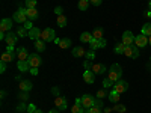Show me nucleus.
<instances>
[{
  "mask_svg": "<svg viewBox=\"0 0 151 113\" xmlns=\"http://www.w3.org/2000/svg\"><path fill=\"white\" fill-rule=\"evenodd\" d=\"M101 44H103V48H104V47H106V45H107V41H106V39H104V38H103V39H101Z\"/></svg>",
  "mask_w": 151,
  "mask_h": 113,
  "instance_id": "obj_53",
  "label": "nucleus"
},
{
  "mask_svg": "<svg viewBox=\"0 0 151 113\" xmlns=\"http://www.w3.org/2000/svg\"><path fill=\"white\" fill-rule=\"evenodd\" d=\"M17 112H21V113H23V112H27V104L24 103V101H21V103L17 106Z\"/></svg>",
  "mask_w": 151,
  "mask_h": 113,
  "instance_id": "obj_35",
  "label": "nucleus"
},
{
  "mask_svg": "<svg viewBox=\"0 0 151 113\" xmlns=\"http://www.w3.org/2000/svg\"><path fill=\"white\" fill-rule=\"evenodd\" d=\"M35 48L38 51H45V41H42V39L35 41Z\"/></svg>",
  "mask_w": 151,
  "mask_h": 113,
  "instance_id": "obj_27",
  "label": "nucleus"
},
{
  "mask_svg": "<svg viewBox=\"0 0 151 113\" xmlns=\"http://www.w3.org/2000/svg\"><path fill=\"white\" fill-rule=\"evenodd\" d=\"M107 98H109V101H110V103H113V104H116V103H119V98H121V94H119V92H116L115 89H113V91H110V92H109Z\"/></svg>",
  "mask_w": 151,
  "mask_h": 113,
  "instance_id": "obj_18",
  "label": "nucleus"
},
{
  "mask_svg": "<svg viewBox=\"0 0 151 113\" xmlns=\"http://www.w3.org/2000/svg\"><path fill=\"white\" fill-rule=\"evenodd\" d=\"M17 68L21 71V72H26V71H30V65L27 60H18L17 62Z\"/></svg>",
  "mask_w": 151,
  "mask_h": 113,
  "instance_id": "obj_21",
  "label": "nucleus"
},
{
  "mask_svg": "<svg viewBox=\"0 0 151 113\" xmlns=\"http://www.w3.org/2000/svg\"><path fill=\"white\" fill-rule=\"evenodd\" d=\"M83 106H82V99L80 98H76V103L71 107V113H83Z\"/></svg>",
  "mask_w": 151,
  "mask_h": 113,
  "instance_id": "obj_17",
  "label": "nucleus"
},
{
  "mask_svg": "<svg viewBox=\"0 0 151 113\" xmlns=\"http://www.w3.org/2000/svg\"><path fill=\"white\" fill-rule=\"evenodd\" d=\"M18 86H20L21 92H30L32 91V82H29V80H21Z\"/></svg>",
  "mask_w": 151,
  "mask_h": 113,
  "instance_id": "obj_20",
  "label": "nucleus"
},
{
  "mask_svg": "<svg viewBox=\"0 0 151 113\" xmlns=\"http://www.w3.org/2000/svg\"><path fill=\"white\" fill-rule=\"evenodd\" d=\"M60 41H62L60 38H55V44H58V45H59V44H60Z\"/></svg>",
  "mask_w": 151,
  "mask_h": 113,
  "instance_id": "obj_52",
  "label": "nucleus"
},
{
  "mask_svg": "<svg viewBox=\"0 0 151 113\" xmlns=\"http://www.w3.org/2000/svg\"><path fill=\"white\" fill-rule=\"evenodd\" d=\"M113 110H115V112H118V113H124L125 110H127V107H125V106H122V104H118V103H116V106L113 107Z\"/></svg>",
  "mask_w": 151,
  "mask_h": 113,
  "instance_id": "obj_36",
  "label": "nucleus"
},
{
  "mask_svg": "<svg viewBox=\"0 0 151 113\" xmlns=\"http://www.w3.org/2000/svg\"><path fill=\"white\" fill-rule=\"evenodd\" d=\"M147 44H148V36H145V35L141 33L139 36L134 38V45H137L139 48H141V47H145Z\"/></svg>",
  "mask_w": 151,
  "mask_h": 113,
  "instance_id": "obj_13",
  "label": "nucleus"
},
{
  "mask_svg": "<svg viewBox=\"0 0 151 113\" xmlns=\"http://www.w3.org/2000/svg\"><path fill=\"white\" fill-rule=\"evenodd\" d=\"M67 21H68V20H67L65 15H59L56 23H58V26H59V27H65V26H67Z\"/></svg>",
  "mask_w": 151,
  "mask_h": 113,
  "instance_id": "obj_30",
  "label": "nucleus"
},
{
  "mask_svg": "<svg viewBox=\"0 0 151 113\" xmlns=\"http://www.w3.org/2000/svg\"><path fill=\"white\" fill-rule=\"evenodd\" d=\"M17 35H18L20 38H24V36H27V35H29V30L24 27V26H21V27L17 30Z\"/></svg>",
  "mask_w": 151,
  "mask_h": 113,
  "instance_id": "obj_31",
  "label": "nucleus"
},
{
  "mask_svg": "<svg viewBox=\"0 0 151 113\" xmlns=\"http://www.w3.org/2000/svg\"><path fill=\"white\" fill-rule=\"evenodd\" d=\"M86 59H89V60H94L95 59V50H89V51H86Z\"/></svg>",
  "mask_w": 151,
  "mask_h": 113,
  "instance_id": "obj_37",
  "label": "nucleus"
},
{
  "mask_svg": "<svg viewBox=\"0 0 151 113\" xmlns=\"http://www.w3.org/2000/svg\"><path fill=\"white\" fill-rule=\"evenodd\" d=\"M124 56L130 57V59H137L139 57V47L137 45H125Z\"/></svg>",
  "mask_w": 151,
  "mask_h": 113,
  "instance_id": "obj_2",
  "label": "nucleus"
},
{
  "mask_svg": "<svg viewBox=\"0 0 151 113\" xmlns=\"http://www.w3.org/2000/svg\"><path fill=\"white\" fill-rule=\"evenodd\" d=\"M142 35H145V36H151V21H147L144 26H142V32H141Z\"/></svg>",
  "mask_w": 151,
  "mask_h": 113,
  "instance_id": "obj_25",
  "label": "nucleus"
},
{
  "mask_svg": "<svg viewBox=\"0 0 151 113\" xmlns=\"http://www.w3.org/2000/svg\"><path fill=\"white\" fill-rule=\"evenodd\" d=\"M113 84H115V83H113L109 77H106V79L103 80V87H104V89H109V87H112Z\"/></svg>",
  "mask_w": 151,
  "mask_h": 113,
  "instance_id": "obj_34",
  "label": "nucleus"
},
{
  "mask_svg": "<svg viewBox=\"0 0 151 113\" xmlns=\"http://www.w3.org/2000/svg\"><path fill=\"white\" fill-rule=\"evenodd\" d=\"M55 38H56V33L52 27H47L45 30H42L41 33V39L45 41V42H50V41H55Z\"/></svg>",
  "mask_w": 151,
  "mask_h": 113,
  "instance_id": "obj_5",
  "label": "nucleus"
},
{
  "mask_svg": "<svg viewBox=\"0 0 151 113\" xmlns=\"http://www.w3.org/2000/svg\"><path fill=\"white\" fill-rule=\"evenodd\" d=\"M0 57H2V62H6V64H8V62H12V60H14L15 53H3Z\"/></svg>",
  "mask_w": 151,
  "mask_h": 113,
  "instance_id": "obj_26",
  "label": "nucleus"
},
{
  "mask_svg": "<svg viewBox=\"0 0 151 113\" xmlns=\"http://www.w3.org/2000/svg\"><path fill=\"white\" fill-rule=\"evenodd\" d=\"M94 106L98 107V109H103L104 104H103V101H101V98H95V99H94Z\"/></svg>",
  "mask_w": 151,
  "mask_h": 113,
  "instance_id": "obj_39",
  "label": "nucleus"
},
{
  "mask_svg": "<svg viewBox=\"0 0 151 113\" xmlns=\"http://www.w3.org/2000/svg\"><path fill=\"white\" fill-rule=\"evenodd\" d=\"M83 80H85L88 84H92L94 80H95V74H94L91 69H86V71L83 72Z\"/></svg>",
  "mask_w": 151,
  "mask_h": 113,
  "instance_id": "obj_16",
  "label": "nucleus"
},
{
  "mask_svg": "<svg viewBox=\"0 0 151 113\" xmlns=\"http://www.w3.org/2000/svg\"><path fill=\"white\" fill-rule=\"evenodd\" d=\"M41 33H42V32L38 29V27H33V29L29 30V35H27V36L30 38L32 41H38V39H41Z\"/></svg>",
  "mask_w": 151,
  "mask_h": 113,
  "instance_id": "obj_15",
  "label": "nucleus"
},
{
  "mask_svg": "<svg viewBox=\"0 0 151 113\" xmlns=\"http://www.w3.org/2000/svg\"><path fill=\"white\" fill-rule=\"evenodd\" d=\"M106 95H109V94L106 92V89H100V91L97 92V98H101V99H103Z\"/></svg>",
  "mask_w": 151,
  "mask_h": 113,
  "instance_id": "obj_40",
  "label": "nucleus"
},
{
  "mask_svg": "<svg viewBox=\"0 0 151 113\" xmlns=\"http://www.w3.org/2000/svg\"><path fill=\"white\" fill-rule=\"evenodd\" d=\"M92 33H89V32H83L82 35H80V41L82 42H85V44H89L91 41H92Z\"/></svg>",
  "mask_w": 151,
  "mask_h": 113,
  "instance_id": "obj_23",
  "label": "nucleus"
},
{
  "mask_svg": "<svg viewBox=\"0 0 151 113\" xmlns=\"http://www.w3.org/2000/svg\"><path fill=\"white\" fill-rule=\"evenodd\" d=\"M89 3L94 5V6H100L101 5V0H89Z\"/></svg>",
  "mask_w": 151,
  "mask_h": 113,
  "instance_id": "obj_48",
  "label": "nucleus"
},
{
  "mask_svg": "<svg viewBox=\"0 0 151 113\" xmlns=\"http://www.w3.org/2000/svg\"><path fill=\"white\" fill-rule=\"evenodd\" d=\"M55 14L59 17V15H64V8H62V6H56L55 8Z\"/></svg>",
  "mask_w": 151,
  "mask_h": 113,
  "instance_id": "obj_41",
  "label": "nucleus"
},
{
  "mask_svg": "<svg viewBox=\"0 0 151 113\" xmlns=\"http://www.w3.org/2000/svg\"><path fill=\"white\" fill-rule=\"evenodd\" d=\"M12 21H14V20H11V18H3L2 21H0V32H5V33L11 32Z\"/></svg>",
  "mask_w": 151,
  "mask_h": 113,
  "instance_id": "obj_7",
  "label": "nucleus"
},
{
  "mask_svg": "<svg viewBox=\"0 0 151 113\" xmlns=\"http://www.w3.org/2000/svg\"><path fill=\"white\" fill-rule=\"evenodd\" d=\"M89 113H103V109H98V107L92 106V107L89 109Z\"/></svg>",
  "mask_w": 151,
  "mask_h": 113,
  "instance_id": "obj_42",
  "label": "nucleus"
},
{
  "mask_svg": "<svg viewBox=\"0 0 151 113\" xmlns=\"http://www.w3.org/2000/svg\"><path fill=\"white\" fill-rule=\"evenodd\" d=\"M124 50H125V45L122 42H118L115 45V48H113V51H115L116 54H124Z\"/></svg>",
  "mask_w": 151,
  "mask_h": 113,
  "instance_id": "obj_28",
  "label": "nucleus"
},
{
  "mask_svg": "<svg viewBox=\"0 0 151 113\" xmlns=\"http://www.w3.org/2000/svg\"><path fill=\"white\" fill-rule=\"evenodd\" d=\"M6 53H14V45H8L6 47Z\"/></svg>",
  "mask_w": 151,
  "mask_h": 113,
  "instance_id": "obj_49",
  "label": "nucleus"
},
{
  "mask_svg": "<svg viewBox=\"0 0 151 113\" xmlns=\"http://www.w3.org/2000/svg\"><path fill=\"white\" fill-rule=\"evenodd\" d=\"M26 15H27L29 21H35L38 17H40V12H38L36 8H26Z\"/></svg>",
  "mask_w": 151,
  "mask_h": 113,
  "instance_id": "obj_11",
  "label": "nucleus"
},
{
  "mask_svg": "<svg viewBox=\"0 0 151 113\" xmlns=\"http://www.w3.org/2000/svg\"><path fill=\"white\" fill-rule=\"evenodd\" d=\"M148 6H150V11H151V0H148Z\"/></svg>",
  "mask_w": 151,
  "mask_h": 113,
  "instance_id": "obj_56",
  "label": "nucleus"
},
{
  "mask_svg": "<svg viewBox=\"0 0 151 113\" xmlns=\"http://www.w3.org/2000/svg\"><path fill=\"white\" fill-rule=\"evenodd\" d=\"M48 113H59V112H58V109H52V110H50Z\"/></svg>",
  "mask_w": 151,
  "mask_h": 113,
  "instance_id": "obj_54",
  "label": "nucleus"
},
{
  "mask_svg": "<svg viewBox=\"0 0 151 113\" xmlns=\"http://www.w3.org/2000/svg\"><path fill=\"white\" fill-rule=\"evenodd\" d=\"M24 5H26V8H36V0H26Z\"/></svg>",
  "mask_w": 151,
  "mask_h": 113,
  "instance_id": "obj_38",
  "label": "nucleus"
},
{
  "mask_svg": "<svg viewBox=\"0 0 151 113\" xmlns=\"http://www.w3.org/2000/svg\"><path fill=\"white\" fill-rule=\"evenodd\" d=\"M6 71V62H0V72Z\"/></svg>",
  "mask_w": 151,
  "mask_h": 113,
  "instance_id": "obj_47",
  "label": "nucleus"
},
{
  "mask_svg": "<svg viewBox=\"0 0 151 113\" xmlns=\"http://www.w3.org/2000/svg\"><path fill=\"white\" fill-rule=\"evenodd\" d=\"M94 74H104L106 71H109L107 68H106V65H103V64H94L92 65V69H91Z\"/></svg>",
  "mask_w": 151,
  "mask_h": 113,
  "instance_id": "obj_19",
  "label": "nucleus"
},
{
  "mask_svg": "<svg viewBox=\"0 0 151 113\" xmlns=\"http://www.w3.org/2000/svg\"><path fill=\"white\" fill-rule=\"evenodd\" d=\"M89 47H91V50H97V48H103L101 39H95V38H92V41L89 42Z\"/></svg>",
  "mask_w": 151,
  "mask_h": 113,
  "instance_id": "obj_24",
  "label": "nucleus"
},
{
  "mask_svg": "<svg viewBox=\"0 0 151 113\" xmlns=\"http://www.w3.org/2000/svg\"><path fill=\"white\" fill-rule=\"evenodd\" d=\"M30 74L32 75H38V68H30Z\"/></svg>",
  "mask_w": 151,
  "mask_h": 113,
  "instance_id": "obj_50",
  "label": "nucleus"
},
{
  "mask_svg": "<svg viewBox=\"0 0 151 113\" xmlns=\"http://www.w3.org/2000/svg\"><path fill=\"white\" fill-rule=\"evenodd\" d=\"M73 56L74 57H85L86 56V51L83 47H74L73 48Z\"/></svg>",
  "mask_w": 151,
  "mask_h": 113,
  "instance_id": "obj_22",
  "label": "nucleus"
},
{
  "mask_svg": "<svg viewBox=\"0 0 151 113\" xmlns=\"http://www.w3.org/2000/svg\"><path fill=\"white\" fill-rule=\"evenodd\" d=\"M52 92H53V95L59 97V89H58V87H53V89H52Z\"/></svg>",
  "mask_w": 151,
  "mask_h": 113,
  "instance_id": "obj_51",
  "label": "nucleus"
},
{
  "mask_svg": "<svg viewBox=\"0 0 151 113\" xmlns=\"http://www.w3.org/2000/svg\"><path fill=\"white\" fill-rule=\"evenodd\" d=\"M12 20L17 21V23H20L21 26H23V24L26 23V21H29V18H27V15H26V8H24V9H23V8H20V9L15 12V14H14Z\"/></svg>",
  "mask_w": 151,
  "mask_h": 113,
  "instance_id": "obj_3",
  "label": "nucleus"
},
{
  "mask_svg": "<svg viewBox=\"0 0 151 113\" xmlns=\"http://www.w3.org/2000/svg\"><path fill=\"white\" fill-rule=\"evenodd\" d=\"M103 33H104V32H103L101 27H97V29L92 32V36L95 38V39H103Z\"/></svg>",
  "mask_w": 151,
  "mask_h": 113,
  "instance_id": "obj_29",
  "label": "nucleus"
},
{
  "mask_svg": "<svg viewBox=\"0 0 151 113\" xmlns=\"http://www.w3.org/2000/svg\"><path fill=\"white\" fill-rule=\"evenodd\" d=\"M88 6H89V0H80L79 2V9L80 11H86Z\"/></svg>",
  "mask_w": 151,
  "mask_h": 113,
  "instance_id": "obj_33",
  "label": "nucleus"
},
{
  "mask_svg": "<svg viewBox=\"0 0 151 113\" xmlns=\"http://www.w3.org/2000/svg\"><path fill=\"white\" fill-rule=\"evenodd\" d=\"M55 106L58 107V110H65V109L68 107L67 98H65V97H62V95L56 97V99H55Z\"/></svg>",
  "mask_w": 151,
  "mask_h": 113,
  "instance_id": "obj_10",
  "label": "nucleus"
},
{
  "mask_svg": "<svg viewBox=\"0 0 151 113\" xmlns=\"http://www.w3.org/2000/svg\"><path fill=\"white\" fill-rule=\"evenodd\" d=\"M17 39H18L17 32H15V33H12V32H8V33H6L5 41H6V44H8V45H15V44H17Z\"/></svg>",
  "mask_w": 151,
  "mask_h": 113,
  "instance_id": "obj_12",
  "label": "nucleus"
},
{
  "mask_svg": "<svg viewBox=\"0 0 151 113\" xmlns=\"http://www.w3.org/2000/svg\"><path fill=\"white\" fill-rule=\"evenodd\" d=\"M82 106L85 107V109H91L92 106H94V97L92 95H89V94H85V95H82Z\"/></svg>",
  "mask_w": 151,
  "mask_h": 113,
  "instance_id": "obj_6",
  "label": "nucleus"
},
{
  "mask_svg": "<svg viewBox=\"0 0 151 113\" xmlns=\"http://www.w3.org/2000/svg\"><path fill=\"white\" fill-rule=\"evenodd\" d=\"M113 89H115L116 92H119V94H122V92H125L129 89V83L121 79V80H118L115 84H113Z\"/></svg>",
  "mask_w": 151,
  "mask_h": 113,
  "instance_id": "obj_9",
  "label": "nucleus"
},
{
  "mask_svg": "<svg viewBox=\"0 0 151 113\" xmlns=\"http://www.w3.org/2000/svg\"><path fill=\"white\" fill-rule=\"evenodd\" d=\"M29 51L24 47H20V48H17V57H18V60H27L29 59Z\"/></svg>",
  "mask_w": 151,
  "mask_h": 113,
  "instance_id": "obj_14",
  "label": "nucleus"
},
{
  "mask_svg": "<svg viewBox=\"0 0 151 113\" xmlns=\"http://www.w3.org/2000/svg\"><path fill=\"white\" fill-rule=\"evenodd\" d=\"M148 44L151 45V36H148Z\"/></svg>",
  "mask_w": 151,
  "mask_h": 113,
  "instance_id": "obj_55",
  "label": "nucleus"
},
{
  "mask_svg": "<svg viewBox=\"0 0 151 113\" xmlns=\"http://www.w3.org/2000/svg\"><path fill=\"white\" fill-rule=\"evenodd\" d=\"M26 113H29V112H26Z\"/></svg>",
  "mask_w": 151,
  "mask_h": 113,
  "instance_id": "obj_58",
  "label": "nucleus"
},
{
  "mask_svg": "<svg viewBox=\"0 0 151 113\" xmlns=\"http://www.w3.org/2000/svg\"><path fill=\"white\" fill-rule=\"evenodd\" d=\"M134 35L130 32V30H125L124 33H122V36H121V42L124 44V45H133L134 44Z\"/></svg>",
  "mask_w": 151,
  "mask_h": 113,
  "instance_id": "obj_4",
  "label": "nucleus"
},
{
  "mask_svg": "<svg viewBox=\"0 0 151 113\" xmlns=\"http://www.w3.org/2000/svg\"><path fill=\"white\" fill-rule=\"evenodd\" d=\"M23 26H24V27H26L27 30H30V29H33V26H32V21H26V23H24V24H23Z\"/></svg>",
  "mask_w": 151,
  "mask_h": 113,
  "instance_id": "obj_46",
  "label": "nucleus"
},
{
  "mask_svg": "<svg viewBox=\"0 0 151 113\" xmlns=\"http://www.w3.org/2000/svg\"><path fill=\"white\" fill-rule=\"evenodd\" d=\"M18 98L21 99V101H26V99L29 98V92H23V94H20V95H18Z\"/></svg>",
  "mask_w": 151,
  "mask_h": 113,
  "instance_id": "obj_44",
  "label": "nucleus"
},
{
  "mask_svg": "<svg viewBox=\"0 0 151 113\" xmlns=\"http://www.w3.org/2000/svg\"><path fill=\"white\" fill-rule=\"evenodd\" d=\"M36 110H38V109H36L35 104H27V112H29V113H35Z\"/></svg>",
  "mask_w": 151,
  "mask_h": 113,
  "instance_id": "obj_43",
  "label": "nucleus"
},
{
  "mask_svg": "<svg viewBox=\"0 0 151 113\" xmlns=\"http://www.w3.org/2000/svg\"><path fill=\"white\" fill-rule=\"evenodd\" d=\"M83 65H85V68H86V69H92V65H94V64H91V60H89V59H86Z\"/></svg>",
  "mask_w": 151,
  "mask_h": 113,
  "instance_id": "obj_45",
  "label": "nucleus"
},
{
  "mask_svg": "<svg viewBox=\"0 0 151 113\" xmlns=\"http://www.w3.org/2000/svg\"><path fill=\"white\" fill-rule=\"evenodd\" d=\"M121 75H122V68H121V65H118V64H113V65L109 68V71H107V77H109L113 83H116L118 80H121Z\"/></svg>",
  "mask_w": 151,
  "mask_h": 113,
  "instance_id": "obj_1",
  "label": "nucleus"
},
{
  "mask_svg": "<svg viewBox=\"0 0 151 113\" xmlns=\"http://www.w3.org/2000/svg\"><path fill=\"white\" fill-rule=\"evenodd\" d=\"M35 113H42V112H41V110H36V112H35Z\"/></svg>",
  "mask_w": 151,
  "mask_h": 113,
  "instance_id": "obj_57",
  "label": "nucleus"
},
{
  "mask_svg": "<svg viewBox=\"0 0 151 113\" xmlns=\"http://www.w3.org/2000/svg\"><path fill=\"white\" fill-rule=\"evenodd\" d=\"M71 44H73V42H71V39H70V38H65V39H62V41H60L59 47H60V48H68Z\"/></svg>",
  "mask_w": 151,
  "mask_h": 113,
  "instance_id": "obj_32",
  "label": "nucleus"
},
{
  "mask_svg": "<svg viewBox=\"0 0 151 113\" xmlns=\"http://www.w3.org/2000/svg\"><path fill=\"white\" fill-rule=\"evenodd\" d=\"M27 62H29L30 68H38V67L41 65L42 59H41V56H40V54H30V56H29V59H27Z\"/></svg>",
  "mask_w": 151,
  "mask_h": 113,
  "instance_id": "obj_8",
  "label": "nucleus"
}]
</instances>
